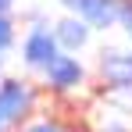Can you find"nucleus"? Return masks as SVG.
Returning <instances> with one entry per match:
<instances>
[{"label":"nucleus","instance_id":"obj_1","mask_svg":"<svg viewBox=\"0 0 132 132\" xmlns=\"http://www.w3.org/2000/svg\"><path fill=\"white\" fill-rule=\"evenodd\" d=\"M22 57L29 68H46L54 57H57V36L46 29V25H36L22 43Z\"/></svg>","mask_w":132,"mask_h":132},{"label":"nucleus","instance_id":"obj_2","mask_svg":"<svg viewBox=\"0 0 132 132\" xmlns=\"http://www.w3.org/2000/svg\"><path fill=\"white\" fill-rule=\"evenodd\" d=\"M32 104H36V96H32L29 82L11 79V82H4V86H0V114L7 118V125H11V121H18V118H25V114L32 111Z\"/></svg>","mask_w":132,"mask_h":132},{"label":"nucleus","instance_id":"obj_3","mask_svg":"<svg viewBox=\"0 0 132 132\" xmlns=\"http://www.w3.org/2000/svg\"><path fill=\"white\" fill-rule=\"evenodd\" d=\"M43 71H46V82L54 89H71V86L82 82V64H79L75 57H64V54H57Z\"/></svg>","mask_w":132,"mask_h":132},{"label":"nucleus","instance_id":"obj_4","mask_svg":"<svg viewBox=\"0 0 132 132\" xmlns=\"http://www.w3.org/2000/svg\"><path fill=\"white\" fill-rule=\"evenodd\" d=\"M100 57H104V61H100V71H104V79H107L111 86H118V89L132 86V54L104 50Z\"/></svg>","mask_w":132,"mask_h":132},{"label":"nucleus","instance_id":"obj_5","mask_svg":"<svg viewBox=\"0 0 132 132\" xmlns=\"http://www.w3.org/2000/svg\"><path fill=\"white\" fill-rule=\"evenodd\" d=\"M75 11L89 25H111L114 22V0H75Z\"/></svg>","mask_w":132,"mask_h":132},{"label":"nucleus","instance_id":"obj_6","mask_svg":"<svg viewBox=\"0 0 132 132\" xmlns=\"http://www.w3.org/2000/svg\"><path fill=\"white\" fill-rule=\"evenodd\" d=\"M57 43H64L68 50H79V46H86V39H89V29H86V22H75V18H68V22H61L57 25Z\"/></svg>","mask_w":132,"mask_h":132},{"label":"nucleus","instance_id":"obj_7","mask_svg":"<svg viewBox=\"0 0 132 132\" xmlns=\"http://www.w3.org/2000/svg\"><path fill=\"white\" fill-rule=\"evenodd\" d=\"M11 39H14V25H11L7 14H0V54L11 46Z\"/></svg>","mask_w":132,"mask_h":132},{"label":"nucleus","instance_id":"obj_8","mask_svg":"<svg viewBox=\"0 0 132 132\" xmlns=\"http://www.w3.org/2000/svg\"><path fill=\"white\" fill-rule=\"evenodd\" d=\"M118 22L125 25V32L132 36V0H121L118 4Z\"/></svg>","mask_w":132,"mask_h":132},{"label":"nucleus","instance_id":"obj_9","mask_svg":"<svg viewBox=\"0 0 132 132\" xmlns=\"http://www.w3.org/2000/svg\"><path fill=\"white\" fill-rule=\"evenodd\" d=\"M25 132H64L57 121H36V125H29Z\"/></svg>","mask_w":132,"mask_h":132},{"label":"nucleus","instance_id":"obj_10","mask_svg":"<svg viewBox=\"0 0 132 132\" xmlns=\"http://www.w3.org/2000/svg\"><path fill=\"white\" fill-rule=\"evenodd\" d=\"M11 4H14V0H0V14H4V11H7Z\"/></svg>","mask_w":132,"mask_h":132},{"label":"nucleus","instance_id":"obj_11","mask_svg":"<svg viewBox=\"0 0 132 132\" xmlns=\"http://www.w3.org/2000/svg\"><path fill=\"white\" fill-rule=\"evenodd\" d=\"M0 132H7V118L4 114H0Z\"/></svg>","mask_w":132,"mask_h":132},{"label":"nucleus","instance_id":"obj_12","mask_svg":"<svg viewBox=\"0 0 132 132\" xmlns=\"http://www.w3.org/2000/svg\"><path fill=\"white\" fill-rule=\"evenodd\" d=\"M61 4H64V7H71V11H75V0H61Z\"/></svg>","mask_w":132,"mask_h":132},{"label":"nucleus","instance_id":"obj_13","mask_svg":"<svg viewBox=\"0 0 132 132\" xmlns=\"http://www.w3.org/2000/svg\"><path fill=\"white\" fill-rule=\"evenodd\" d=\"M107 132H121V129H107Z\"/></svg>","mask_w":132,"mask_h":132}]
</instances>
